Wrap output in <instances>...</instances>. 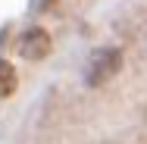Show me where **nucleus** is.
<instances>
[{
  "label": "nucleus",
  "instance_id": "f03ea898",
  "mask_svg": "<svg viewBox=\"0 0 147 144\" xmlns=\"http://www.w3.org/2000/svg\"><path fill=\"white\" fill-rule=\"evenodd\" d=\"M50 47H53V41L44 28H28L19 38V57H25V59H44L50 53Z\"/></svg>",
  "mask_w": 147,
  "mask_h": 144
},
{
  "label": "nucleus",
  "instance_id": "7ed1b4c3",
  "mask_svg": "<svg viewBox=\"0 0 147 144\" xmlns=\"http://www.w3.org/2000/svg\"><path fill=\"white\" fill-rule=\"evenodd\" d=\"M16 91V69L9 59H0V97H9Z\"/></svg>",
  "mask_w": 147,
  "mask_h": 144
},
{
  "label": "nucleus",
  "instance_id": "f257e3e1",
  "mask_svg": "<svg viewBox=\"0 0 147 144\" xmlns=\"http://www.w3.org/2000/svg\"><path fill=\"white\" fill-rule=\"evenodd\" d=\"M119 66H122V53H119L116 47H100V50H94V53H91V59H88L85 82H88L91 88L107 85V82L119 72Z\"/></svg>",
  "mask_w": 147,
  "mask_h": 144
}]
</instances>
